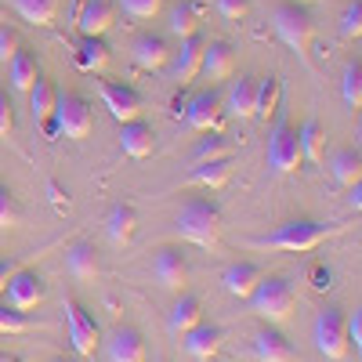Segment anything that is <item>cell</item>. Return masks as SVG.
Wrapping results in <instances>:
<instances>
[{
	"instance_id": "7402d4cb",
	"label": "cell",
	"mask_w": 362,
	"mask_h": 362,
	"mask_svg": "<svg viewBox=\"0 0 362 362\" xmlns=\"http://www.w3.org/2000/svg\"><path fill=\"white\" fill-rule=\"evenodd\" d=\"M66 268H69V276L87 283V279H95L102 264H98V250L90 239H73V243L66 247Z\"/></svg>"
},
{
	"instance_id": "4fadbf2b",
	"label": "cell",
	"mask_w": 362,
	"mask_h": 362,
	"mask_svg": "<svg viewBox=\"0 0 362 362\" xmlns=\"http://www.w3.org/2000/svg\"><path fill=\"white\" fill-rule=\"evenodd\" d=\"M116 0H83L80 4V15H76V29L80 37H105L109 29L116 25Z\"/></svg>"
},
{
	"instance_id": "b9f144b4",
	"label": "cell",
	"mask_w": 362,
	"mask_h": 362,
	"mask_svg": "<svg viewBox=\"0 0 362 362\" xmlns=\"http://www.w3.org/2000/svg\"><path fill=\"white\" fill-rule=\"evenodd\" d=\"M11 131H15V105L8 98V90L0 87V138H11Z\"/></svg>"
},
{
	"instance_id": "8992f818",
	"label": "cell",
	"mask_w": 362,
	"mask_h": 362,
	"mask_svg": "<svg viewBox=\"0 0 362 362\" xmlns=\"http://www.w3.org/2000/svg\"><path fill=\"white\" fill-rule=\"evenodd\" d=\"M54 124L58 134H66L73 141H83L90 131H95V112H90V102L76 90H58L54 95Z\"/></svg>"
},
{
	"instance_id": "ffe728a7",
	"label": "cell",
	"mask_w": 362,
	"mask_h": 362,
	"mask_svg": "<svg viewBox=\"0 0 362 362\" xmlns=\"http://www.w3.org/2000/svg\"><path fill=\"white\" fill-rule=\"evenodd\" d=\"M119 148H124V156H131V160H145L156 148V131L148 127L141 116L127 119V124H119Z\"/></svg>"
},
{
	"instance_id": "f1b7e54d",
	"label": "cell",
	"mask_w": 362,
	"mask_h": 362,
	"mask_svg": "<svg viewBox=\"0 0 362 362\" xmlns=\"http://www.w3.org/2000/svg\"><path fill=\"white\" fill-rule=\"evenodd\" d=\"M54 95H58V87L47 76L33 80V87H29V119H33V127H44L54 116Z\"/></svg>"
},
{
	"instance_id": "44dd1931",
	"label": "cell",
	"mask_w": 362,
	"mask_h": 362,
	"mask_svg": "<svg viewBox=\"0 0 362 362\" xmlns=\"http://www.w3.org/2000/svg\"><path fill=\"white\" fill-rule=\"evenodd\" d=\"M254 95H257V76H239L232 80V87L225 90V116L232 119H254Z\"/></svg>"
},
{
	"instance_id": "f546056e",
	"label": "cell",
	"mask_w": 362,
	"mask_h": 362,
	"mask_svg": "<svg viewBox=\"0 0 362 362\" xmlns=\"http://www.w3.org/2000/svg\"><path fill=\"white\" fill-rule=\"evenodd\" d=\"M297 138H300V156H305V163H322L326 160V131H322L319 116H308L305 124L297 127Z\"/></svg>"
},
{
	"instance_id": "4dcf8cb0",
	"label": "cell",
	"mask_w": 362,
	"mask_h": 362,
	"mask_svg": "<svg viewBox=\"0 0 362 362\" xmlns=\"http://www.w3.org/2000/svg\"><path fill=\"white\" fill-rule=\"evenodd\" d=\"M134 228H138V214H134V206L131 203H116L109 210V218H105V232L116 247H127L131 239H134Z\"/></svg>"
},
{
	"instance_id": "e575fe53",
	"label": "cell",
	"mask_w": 362,
	"mask_h": 362,
	"mask_svg": "<svg viewBox=\"0 0 362 362\" xmlns=\"http://www.w3.org/2000/svg\"><path fill=\"white\" fill-rule=\"evenodd\" d=\"M341 98L348 109H362V62L351 58L341 73Z\"/></svg>"
},
{
	"instance_id": "7bdbcfd3",
	"label": "cell",
	"mask_w": 362,
	"mask_h": 362,
	"mask_svg": "<svg viewBox=\"0 0 362 362\" xmlns=\"http://www.w3.org/2000/svg\"><path fill=\"white\" fill-rule=\"evenodd\" d=\"M18 47H22V44H18V33L4 22V25H0V62L8 66V62H11V54H15Z\"/></svg>"
},
{
	"instance_id": "1f68e13d",
	"label": "cell",
	"mask_w": 362,
	"mask_h": 362,
	"mask_svg": "<svg viewBox=\"0 0 362 362\" xmlns=\"http://www.w3.org/2000/svg\"><path fill=\"white\" fill-rule=\"evenodd\" d=\"M283 102V80L272 73V76H257V95H254V119H264L268 124V116H276Z\"/></svg>"
},
{
	"instance_id": "ee69618b",
	"label": "cell",
	"mask_w": 362,
	"mask_h": 362,
	"mask_svg": "<svg viewBox=\"0 0 362 362\" xmlns=\"http://www.w3.org/2000/svg\"><path fill=\"white\" fill-rule=\"evenodd\" d=\"M344 334H348V344H355V351H358L362 348V308L344 312Z\"/></svg>"
},
{
	"instance_id": "83f0119b",
	"label": "cell",
	"mask_w": 362,
	"mask_h": 362,
	"mask_svg": "<svg viewBox=\"0 0 362 362\" xmlns=\"http://www.w3.org/2000/svg\"><path fill=\"white\" fill-rule=\"evenodd\" d=\"M40 76V66H37V54L29 47H18L11 54L8 62V80H11V90L15 95H29V87H33V80Z\"/></svg>"
},
{
	"instance_id": "8d00e7d4",
	"label": "cell",
	"mask_w": 362,
	"mask_h": 362,
	"mask_svg": "<svg viewBox=\"0 0 362 362\" xmlns=\"http://www.w3.org/2000/svg\"><path fill=\"white\" fill-rule=\"evenodd\" d=\"M33 329H37V322L25 312H15L11 305H0V334L18 337V334H33Z\"/></svg>"
},
{
	"instance_id": "2e32d148",
	"label": "cell",
	"mask_w": 362,
	"mask_h": 362,
	"mask_svg": "<svg viewBox=\"0 0 362 362\" xmlns=\"http://www.w3.org/2000/svg\"><path fill=\"white\" fill-rule=\"evenodd\" d=\"M235 73V47L228 40H206L203 47V62H199V76L210 83H221Z\"/></svg>"
},
{
	"instance_id": "5bb4252c",
	"label": "cell",
	"mask_w": 362,
	"mask_h": 362,
	"mask_svg": "<svg viewBox=\"0 0 362 362\" xmlns=\"http://www.w3.org/2000/svg\"><path fill=\"white\" fill-rule=\"evenodd\" d=\"M105 358L109 362H145L148 358L145 337L138 334L134 326H116L112 334L105 337Z\"/></svg>"
},
{
	"instance_id": "d6986e66",
	"label": "cell",
	"mask_w": 362,
	"mask_h": 362,
	"mask_svg": "<svg viewBox=\"0 0 362 362\" xmlns=\"http://www.w3.org/2000/svg\"><path fill=\"white\" fill-rule=\"evenodd\" d=\"M221 341H225V329L221 326H214V322H196L189 334H181V344H185V351L192 355V358H203V362H210L218 351H221Z\"/></svg>"
},
{
	"instance_id": "484cf974",
	"label": "cell",
	"mask_w": 362,
	"mask_h": 362,
	"mask_svg": "<svg viewBox=\"0 0 362 362\" xmlns=\"http://www.w3.org/2000/svg\"><path fill=\"white\" fill-rule=\"evenodd\" d=\"M199 319H203V300H199L196 293H189V290H181L177 300H174V308H170V319H167L170 334H174V337L189 334Z\"/></svg>"
},
{
	"instance_id": "e0dca14e",
	"label": "cell",
	"mask_w": 362,
	"mask_h": 362,
	"mask_svg": "<svg viewBox=\"0 0 362 362\" xmlns=\"http://www.w3.org/2000/svg\"><path fill=\"white\" fill-rule=\"evenodd\" d=\"M153 272H156V279L167 290H174V293H181L189 286V261H185V254H181L177 247H160L156 261H153Z\"/></svg>"
},
{
	"instance_id": "4316f807",
	"label": "cell",
	"mask_w": 362,
	"mask_h": 362,
	"mask_svg": "<svg viewBox=\"0 0 362 362\" xmlns=\"http://www.w3.org/2000/svg\"><path fill=\"white\" fill-rule=\"evenodd\" d=\"M329 167V174H334L337 185L351 189L362 181V153L358 148H337V153H329V160H322Z\"/></svg>"
},
{
	"instance_id": "681fc988",
	"label": "cell",
	"mask_w": 362,
	"mask_h": 362,
	"mask_svg": "<svg viewBox=\"0 0 362 362\" xmlns=\"http://www.w3.org/2000/svg\"><path fill=\"white\" fill-rule=\"evenodd\" d=\"M51 362H66V358H51Z\"/></svg>"
},
{
	"instance_id": "8fae6325",
	"label": "cell",
	"mask_w": 362,
	"mask_h": 362,
	"mask_svg": "<svg viewBox=\"0 0 362 362\" xmlns=\"http://www.w3.org/2000/svg\"><path fill=\"white\" fill-rule=\"evenodd\" d=\"M203 47H206V37L203 33H192L181 40L177 51H170V80L177 87H189L196 76H199V62H203Z\"/></svg>"
},
{
	"instance_id": "bcb514c9",
	"label": "cell",
	"mask_w": 362,
	"mask_h": 362,
	"mask_svg": "<svg viewBox=\"0 0 362 362\" xmlns=\"http://www.w3.org/2000/svg\"><path fill=\"white\" fill-rule=\"evenodd\" d=\"M348 203H351V210H358V206H362V181L348 189Z\"/></svg>"
},
{
	"instance_id": "d4e9b609",
	"label": "cell",
	"mask_w": 362,
	"mask_h": 362,
	"mask_svg": "<svg viewBox=\"0 0 362 362\" xmlns=\"http://www.w3.org/2000/svg\"><path fill=\"white\" fill-rule=\"evenodd\" d=\"M167 25H170V33L177 40L199 33V29H203V4H199V0H177V4L167 11Z\"/></svg>"
},
{
	"instance_id": "cb8c5ba5",
	"label": "cell",
	"mask_w": 362,
	"mask_h": 362,
	"mask_svg": "<svg viewBox=\"0 0 362 362\" xmlns=\"http://www.w3.org/2000/svg\"><path fill=\"white\" fill-rule=\"evenodd\" d=\"M232 167H235V160L232 156H218V160H203V163H192V170H189V185H196V189H221L225 181L232 177Z\"/></svg>"
},
{
	"instance_id": "60d3db41",
	"label": "cell",
	"mask_w": 362,
	"mask_h": 362,
	"mask_svg": "<svg viewBox=\"0 0 362 362\" xmlns=\"http://www.w3.org/2000/svg\"><path fill=\"white\" fill-rule=\"evenodd\" d=\"M218 11L225 22H243L250 15V0H218Z\"/></svg>"
},
{
	"instance_id": "ba28073f",
	"label": "cell",
	"mask_w": 362,
	"mask_h": 362,
	"mask_svg": "<svg viewBox=\"0 0 362 362\" xmlns=\"http://www.w3.org/2000/svg\"><path fill=\"white\" fill-rule=\"evenodd\" d=\"M0 297H4V305H11L15 312H25V315H29V312H37V308L44 305L47 286H44V279L37 276L33 268L22 264L15 276L8 279V286H4V293H0Z\"/></svg>"
},
{
	"instance_id": "30bf717a",
	"label": "cell",
	"mask_w": 362,
	"mask_h": 362,
	"mask_svg": "<svg viewBox=\"0 0 362 362\" xmlns=\"http://www.w3.org/2000/svg\"><path fill=\"white\" fill-rule=\"evenodd\" d=\"M221 116H225V90L210 83L206 90H199V95L189 102V109H185V124H189L192 131L206 134V131H218Z\"/></svg>"
},
{
	"instance_id": "ab89813d",
	"label": "cell",
	"mask_w": 362,
	"mask_h": 362,
	"mask_svg": "<svg viewBox=\"0 0 362 362\" xmlns=\"http://www.w3.org/2000/svg\"><path fill=\"white\" fill-rule=\"evenodd\" d=\"M341 37L344 40H358L362 37V0H348L341 11Z\"/></svg>"
},
{
	"instance_id": "c3c4849f",
	"label": "cell",
	"mask_w": 362,
	"mask_h": 362,
	"mask_svg": "<svg viewBox=\"0 0 362 362\" xmlns=\"http://www.w3.org/2000/svg\"><path fill=\"white\" fill-rule=\"evenodd\" d=\"M293 4H312V0H293Z\"/></svg>"
},
{
	"instance_id": "9a60e30c",
	"label": "cell",
	"mask_w": 362,
	"mask_h": 362,
	"mask_svg": "<svg viewBox=\"0 0 362 362\" xmlns=\"http://www.w3.org/2000/svg\"><path fill=\"white\" fill-rule=\"evenodd\" d=\"M131 58H134V66L145 69V73L167 69V62H170V44H167V37H160V33H138V37L131 40Z\"/></svg>"
},
{
	"instance_id": "f35d334b",
	"label": "cell",
	"mask_w": 362,
	"mask_h": 362,
	"mask_svg": "<svg viewBox=\"0 0 362 362\" xmlns=\"http://www.w3.org/2000/svg\"><path fill=\"white\" fill-rule=\"evenodd\" d=\"M22 221V206H18V199H15V192L0 181V232L4 228H15Z\"/></svg>"
},
{
	"instance_id": "9c48e42d",
	"label": "cell",
	"mask_w": 362,
	"mask_h": 362,
	"mask_svg": "<svg viewBox=\"0 0 362 362\" xmlns=\"http://www.w3.org/2000/svg\"><path fill=\"white\" fill-rule=\"evenodd\" d=\"M66 326H69V341L76 348V355L90 358L102 344V334H98V322L90 315L76 297H66Z\"/></svg>"
},
{
	"instance_id": "6da1fadb",
	"label": "cell",
	"mask_w": 362,
	"mask_h": 362,
	"mask_svg": "<svg viewBox=\"0 0 362 362\" xmlns=\"http://www.w3.org/2000/svg\"><path fill=\"white\" fill-rule=\"evenodd\" d=\"M341 225H322L312 218H290L276 232H268L261 239H247L250 250H286V254H308L319 243H326L329 235H337Z\"/></svg>"
},
{
	"instance_id": "7c38bea8",
	"label": "cell",
	"mask_w": 362,
	"mask_h": 362,
	"mask_svg": "<svg viewBox=\"0 0 362 362\" xmlns=\"http://www.w3.org/2000/svg\"><path fill=\"white\" fill-rule=\"evenodd\" d=\"M98 90H102V102H105V109L112 112V119L116 124H127V119H138L141 112H145V102H141V95L131 87V83H112V80H102L98 83Z\"/></svg>"
},
{
	"instance_id": "f907efd6",
	"label": "cell",
	"mask_w": 362,
	"mask_h": 362,
	"mask_svg": "<svg viewBox=\"0 0 362 362\" xmlns=\"http://www.w3.org/2000/svg\"><path fill=\"white\" fill-rule=\"evenodd\" d=\"M199 4H206V0H199Z\"/></svg>"
},
{
	"instance_id": "52a82bcc",
	"label": "cell",
	"mask_w": 362,
	"mask_h": 362,
	"mask_svg": "<svg viewBox=\"0 0 362 362\" xmlns=\"http://www.w3.org/2000/svg\"><path fill=\"white\" fill-rule=\"evenodd\" d=\"M312 341H315V348H319V355H326V358H344L348 355V334H344V308H337V305H329V308H322L319 315H315V322H312Z\"/></svg>"
},
{
	"instance_id": "836d02e7",
	"label": "cell",
	"mask_w": 362,
	"mask_h": 362,
	"mask_svg": "<svg viewBox=\"0 0 362 362\" xmlns=\"http://www.w3.org/2000/svg\"><path fill=\"white\" fill-rule=\"evenodd\" d=\"M11 8L29 25H51L54 15H58V0H11Z\"/></svg>"
},
{
	"instance_id": "277c9868",
	"label": "cell",
	"mask_w": 362,
	"mask_h": 362,
	"mask_svg": "<svg viewBox=\"0 0 362 362\" xmlns=\"http://www.w3.org/2000/svg\"><path fill=\"white\" fill-rule=\"evenodd\" d=\"M247 300H250V312L261 315L264 322H283L297 308V286L286 276H261V283Z\"/></svg>"
},
{
	"instance_id": "d6a6232c",
	"label": "cell",
	"mask_w": 362,
	"mask_h": 362,
	"mask_svg": "<svg viewBox=\"0 0 362 362\" xmlns=\"http://www.w3.org/2000/svg\"><path fill=\"white\" fill-rule=\"evenodd\" d=\"M109 44H105V37H80V44H76V66L83 69V73H102L105 66H109Z\"/></svg>"
},
{
	"instance_id": "7a4b0ae2",
	"label": "cell",
	"mask_w": 362,
	"mask_h": 362,
	"mask_svg": "<svg viewBox=\"0 0 362 362\" xmlns=\"http://www.w3.org/2000/svg\"><path fill=\"white\" fill-rule=\"evenodd\" d=\"M174 225H177L181 239H189V243H196L203 250H214L221 239V206L206 196H192L181 203Z\"/></svg>"
},
{
	"instance_id": "3957f363",
	"label": "cell",
	"mask_w": 362,
	"mask_h": 362,
	"mask_svg": "<svg viewBox=\"0 0 362 362\" xmlns=\"http://www.w3.org/2000/svg\"><path fill=\"white\" fill-rule=\"evenodd\" d=\"M272 29H276V37L297 51V58L305 66H312V37H315V25H312V15L305 4H293V0H283V4H276V11H272Z\"/></svg>"
},
{
	"instance_id": "5b68a950",
	"label": "cell",
	"mask_w": 362,
	"mask_h": 362,
	"mask_svg": "<svg viewBox=\"0 0 362 362\" xmlns=\"http://www.w3.org/2000/svg\"><path fill=\"white\" fill-rule=\"evenodd\" d=\"M300 163H305V156H300V138H297V127L290 124V116L279 102L276 109V124H272L268 131V167L276 174H297Z\"/></svg>"
},
{
	"instance_id": "d590c367",
	"label": "cell",
	"mask_w": 362,
	"mask_h": 362,
	"mask_svg": "<svg viewBox=\"0 0 362 362\" xmlns=\"http://www.w3.org/2000/svg\"><path fill=\"white\" fill-rule=\"evenodd\" d=\"M218 156H232V145L225 141V134L218 131H206V138L192 148V163H203V160H218Z\"/></svg>"
},
{
	"instance_id": "603a6c76",
	"label": "cell",
	"mask_w": 362,
	"mask_h": 362,
	"mask_svg": "<svg viewBox=\"0 0 362 362\" xmlns=\"http://www.w3.org/2000/svg\"><path fill=\"white\" fill-rule=\"evenodd\" d=\"M261 276H264L261 264H254V261H235V264H228V268L221 272V286H225L232 297L247 300V297L254 293V286L261 283Z\"/></svg>"
},
{
	"instance_id": "7dc6e473",
	"label": "cell",
	"mask_w": 362,
	"mask_h": 362,
	"mask_svg": "<svg viewBox=\"0 0 362 362\" xmlns=\"http://www.w3.org/2000/svg\"><path fill=\"white\" fill-rule=\"evenodd\" d=\"M0 362H18V358H15L11 351H0Z\"/></svg>"
},
{
	"instance_id": "ac0fdd59",
	"label": "cell",
	"mask_w": 362,
	"mask_h": 362,
	"mask_svg": "<svg viewBox=\"0 0 362 362\" xmlns=\"http://www.w3.org/2000/svg\"><path fill=\"white\" fill-rule=\"evenodd\" d=\"M254 358L257 362H297V348L279 334L276 322H268L254 334Z\"/></svg>"
},
{
	"instance_id": "f6af8a7d",
	"label": "cell",
	"mask_w": 362,
	"mask_h": 362,
	"mask_svg": "<svg viewBox=\"0 0 362 362\" xmlns=\"http://www.w3.org/2000/svg\"><path fill=\"white\" fill-rule=\"evenodd\" d=\"M22 264H25L22 257H15V261H8V257H0V293H4V286H8V279L15 276V272H18Z\"/></svg>"
},
{
	"instance_id": "74e56055",
	"label": "cell",
	"mask_w": 362,
	"mask_h": 362,
	"mask_svg": "<svg viewBox=\"0 0 362 362\" xmlns=\"http://www.w3.org/2000/svg\"><path fill=\"white\" fill-rule=\"evenodd\" d=\"M116 8L134 22H148L163 11V0H116Z\"/></svg>"
}]
</instances>
